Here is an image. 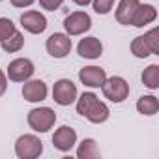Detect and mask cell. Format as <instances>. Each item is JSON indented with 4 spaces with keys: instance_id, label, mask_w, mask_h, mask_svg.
Segmentation results:
<instances>
[{
    "instance_id": "cell-12",
    "label": "cell",
    "mask_w": 159,
    "mask_h": 159,
    "mask_svg": "<svg viewBox=\"0 0 159 159\" xmlns=\"http://www.w3.org/2000/svg\"><path fill=\"white\" fill-rule=\"evenodd\" d=\"M21 25L30 34H43L45 28H47V19H45L43 13H39L36 10H30V11H25L21 15Z\"/></svg>"
},
{
    "instance_id": "cell-10",
    "label": "cell",
    "mask_w": 159,
    "mask_h": 159,
    "mask_svg": "<svg viewBox=\"0 0 159 159\" xmlns=\"http://www.w3.org/2000/svg\"><path fill=\"white\" fill-rule=\"evenodd\" d=\"M105 79H107V73L99 66H86L79 71V81L84 86H90V88H101Z\"/></svg>"
},
{
    "instance_id": "cell-6",
    "label": "cell",
    "mask_w": 159,
    "mask_h": 159,
    "mask_svg": "<svg viewBox=\"0 0 159 159\" xmlns=\"http://www.w3.org/2000/svg\"><path fill=\"white\" fill-rule=\"evenodd\" d=\"M64 28L67 36H81L92 28V19L86 11H73L64 19Z\"/></svg>"
},
{
    "instance_id": "cell-17",
    "label": "cell",
    "mask_w": 159,
    "mask_h": 159,
    "mask_svg": "<svg viewBox=\"0 0 159 159\" xmlns=\"http://www.w3.org/2000/svg\"><path fill=\"white\" fill-rule=\"evenodd\" d=\"M101 155L99 148H98V142L94 139H84L77 148V157L79 159H98Z\"/></svg>"
},
{
    "instance_id": "cell-2",
    "label": "cell",
    "mask_w": 159,
    "mask_h": 159,
    "mask_svg": "<svg viewBox=\"0 0 159 159\" xmlns=\"http://www.w3.org/2000/svg\"><path fill=\"white\" fill-rule=\"evenodd\" d=\"M131 52L137 58H148L150 54H159V30L152 28L144 36H137L131 41Z\"/></svg>"
},
{
    "instance_id": "cell-1",
    "label": "cell",
    "mask_w": 159,
    "mask_h": 159,
    "mask_svg": "<svg viewBox=\"0 0 159 159\" xmlns=\"http://www.w3.org/2000/svg\"><path fill=\"white\" fill-rule=\"evenodd\" d=\"M75 101H77V114L84 116L92 124H103L111 116V111H109L107 103L99 101L98 96L92 94V92H84L81 98L75 99Z\"/></svg>"
},
{
    "instance_id": "cell-23",
    "label": "cell",
    "mask_w": 159,
    "mask_h": 159,
    "mask_svg": "<svg viewBox=\"0 0 159 159\" xmlns=\"http://www.w3.org/2000/svg\"><path fill=\"white\" fill-rule=\"evenodd\" d=\"M64 4V0H39V6L47 11H54Z\"/></svg>"
},
{
    "instance_id": "cell-26",
    "label": "cell",
    "mask_w": 159,
    "mask_h": 159,
    "mask_svg": "<svg viewBox=\"0 0 159 159\" xmlns=\"http://www.w3.org/2000/svg\"><path fill=\"white\" fill-rule=\"evenodd\" d=\"M73 2L77 6H88V4H92V0H73Z\"/></svg>"
},
{
    "instance_id": "cell-18",
    "label": "cell",
    "mask_w": 159,
    "mask_h": 159,
    "mask_svg": "<svg viewBox=\"0 0 159 159\" xmlns=\"http://www.w3.org/2000/svg\"><path fill=\"white\" fill-rule=\"evenodd\" d=\"M137 111L144 116H153L159 111V99L155 96H142L137 101Z\"/></svg>"
},
{
    "instance_id": "cell-4",
    "label": "cell",
    "mask_w": 159,
    "mask_h": 159,
    "mask_svg": "<svg viewBox=\"0 0 159 159\" xmlns=\"http://www.w3.org/2000/svg\"><path fill=\"white\" fill-rule=\"evenodd\" d=\"M101 90H103V96L112 103H122L129 96V84L124 77L105 79V83L101 84Z\"/></svg>"
},
{
    "instance_id": "cell-9",
    "label": "cell",
    "mask_w": 159,
    "mask_h": 159,
    "mask_svg": "<svg viewBox=\"0 0 159 159\" xmlns=\"http://www.w3.org/2000/svg\"><path fill=\"white\" fill-rule=\"evenodd\" d=\"M45 49L52 58H66L71 51V39H69L67 34L54 32V34L49 36V39L45 43Z\"/></svg>"
},
{
    "instance_id": "cell-13",
    "label": "cell",
    "mask_w": 159,
    "mask_h": 159,
    "mask_svg": "<svg viewBox=\"0 0 159 159\" xmlns=\"http://www.w3.org/2000/svg\"><path fill=\"white\" fill-rule=\"evenodd\" d=\"M23 98L30 103H39L47 98V84L39 79H28L23 86Z\"/></svg>"
},
{
    "instance_id": "cell-15",
    "label": "cell",
    "mask_w": 159,
    "mask_h": 159,
    "mask_svg": "<svg viewBox=\"0 0 159 159\" xmlns=\"http://www.w3.org/2000/svg\"><path fill=\"white\" fill-rule=\"evenodd\" d=\"M157 19V10L150 4H139L135 15H133V21H131V26H137V28H142L150 23H153Z\"/></svg>"
},
{
    "instance_id": "cell-3",
    "label": "cell",
    "mask_w": 159,
    "mask_h": 159,
    "mask_svg": "<svg viewBox=\"0 0 159 159\" xmlns=\"http://www.w3.org/2000/svg\"><path fill=\"white\" fill-rule=\"evenodd\" d=\"M28 125L36 133H47L56 124V112L49 107H38L28 112Z\"/></svg>"
},
{
    "instance_id": "cell-20",
    "label": "cell",
    "mask_w": 159,
    "mask_h": 159,
    "mask_svg": "<svg viewBox=\"0 0 159 159\" xmlns=\"http://www.w3.org/2000/svg\"><path fill=\"white\" fill-rule=\"evenodd\" d=\"M142 83L150 90H157L159 88V66L157 64H152V66H148L142 71Z\"/></svg>"
},
{
    "instance_id": "cell-7",
    "label": "cell",
    "mask_w": 159,
    "mask_h": 159,
    "mask_svg": "<svg viewBox=\"0 0 159 159\" xmlns=\"http://www.w3.org/2000/svg\"><path fill=\"white\" fill-rule=\"evenodd\" d=\"M34 71H36V67H34L32 60H28V58H15V60L10 62L6 77L10 79V81H13V83H25V81H28V79H32Z\"/></svg>"
},
{
    "instance_id": "cell-24",
    "label": "cell",
    "mask_w": 159,
    "mask_h": 159,
    "mask_svg": "<svg viewBox=\"0 0 159 159\" xmlns=\"http://www.w3.org/2000/svg\"><path fill=\"white\" fill-rule=\"evenodd\" d=\"M6 90H8V77H6V73L2 69H0V96H4Z\"/></svg>"
},
{
    "instance_id": "cell-11",
    "label": "cell",
    "mask_w": 159,
    "mask_h": 159,
    "mask_svg": "<svg viewBox=\"0 0 159 159\" xmlns=\"http://www.w3.org/2000/svg\"><path fill=\"white\" fill-rule=\"evenodd\" d=\"M77 144V131L69 125H62L52 135V146L60 152H69Z\"/></svg>"
},
{
    "instance_id": "cell-25",
    "label": "cell",
    "mask_w": 159,
    "mask_h": 159,
    "mask_svg": "<svg viewBox=\"0 0 159 159\" xmlns=\"http://www.w3.org/2000/svg\"><path fill=\"white\" fill-rule=\"evenodd\" d=\"M10 2L15 8H28V6H32L36 2V0H10Z\"/></svg>"
},
{
    "instance_id": "cell-27",
    "label": "cell",
    "mask_w": 159,
    "mask_h": 159,
    "mask_svg": "<svg viewBox=\"0 0 159 159\" xmlns=\"http://www.w3.org/2000/svg\"><path fill=\"white\" fill-rule=\"evenodd\" d=\"M0 2H2V0H0Z\"/></svg>"
},
{
    "instance_id": "cell-14",
    "label": "cell",
    "mask_w": 159,
    "mask_h": 159,
    "mask_svg": "<svg viewBox=\"0 0 159 159\" xmlns=\"http://www.w3.org/2000/svg\"><path fill=\"white\" fill-rule=\"evenodd\" d=\"M77 52H79V56H81V58L96 60V58H99V56L103 54V43H101L98 38H94V36L84 38V39L79 41Z\"/></svg>"
},
{
    "instance_id": "cell-19",
    "label": "cell",
    "mask_w": 159,
    "mask_h": 159,
    "mask_svg": "<svg viewBox=\"0 0 159 159\" xmlns=\"http://www.w3.org/2000/svg\"><path fill=\"white\" fill-rule=\"evenodd\" d=\"M0 45H2V49L6 51V52H19L23 47H25V36L19 32V30H15L8 39H4V41H0Z\"/></svg>"
},
{
    "instance_id": "cell-22",
    "label": "cell",
    "mask_w": 159,
    "mask_h": 159,
    "mask_svg": "<svg viewBox=\"0 0 159 159\" xmlns=\"http://www.w3.org/2000/svg\"><path fill=\"white\" fill-rule=\"evenodd\" d=\"M114 2H116V0H92V6H94V11L96 13L107 15V13H111Z\"/></svg>"
},
{
    "instance_id": "cell-21",
    "label": "cell",
    "mask_w": 159,
    "mask_h": 159,
    "mask_svg": "<svg viewBox=\"0 0 159 159\" xmlns=\"http://www.w3.org/2000/svg\"><path fill=\"white\" fill-rule=\"evenodd\" d=\"M15 30H17V28H15V25H13L11 19H8V17H0V41L8 39Z\"/></svg>"
},
{
    "instance_id": "cell-5",
    "label": "cell",
    "mask_w": 159,
    "mask_h": 159,
    "mask_svg": "<svg viewBox=\"0 0 159 159\" xmlns=\"http://www.w3.org/2000/svg\"><path fill=\"white\" fill-rule=\"evenodd\" d=\"M15 153L19 159H36L43 153V142L36 135H21L15 142Z\"/></svg>"
},
{
    "instance_id": "cell-8",
    "label": "cell",
    "mask_w": 159,
    "mask_h": 159,
    "mask_svg": "<svg viewBox=\"0 0 159 159\" xmlns=\"http://www.w3.org/2000/svg\"><path fill=\"white\" fill-rule=\"evenodd\" d=\"M52 99L54 103L67 107L77 99V86L69 81V79H60L52 86Z\"/></svg>"
},
{
    "instance_id": "cell-16",
    "label": "cell",
    "mask_w": 159,
    "mask_h": 159,
    "mask_svg": "<svg viewBox=\"0 0 159 159\" xmlns=\"http://www.w3.org/2000/svg\"><path fill=\"white\" fill-rule=\"evenodd\" d=\"M139 4H140L139 0H120L118 10H116V21L120 25H124V26H129Z\"/></svg>"
}]
</instances>
